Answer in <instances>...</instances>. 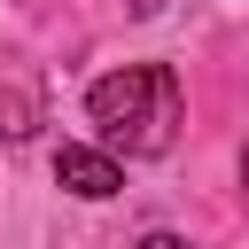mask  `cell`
I'll return each instance as SVG.
<instances>
[{
  "mask_svg": "<svg viewBox=\"0 0 249 249\" xmlns=\"http://www.w3.org/2000/svg\"><path fill=\"white\" fill-rule=\"evenodd\" d=\"M179 109L187 101H179V70L171 62H124V70H109V78L86 86L93 132L109 148H124V156H163L179 140Z\"/></svg>",
  "mask_w": 249,
  "mask_h": 249,
  "instance_id": "1",
  "label": "cell"
},
{
  "mask_svg": "<svg viewBox=\"0 0 249 249\" xmlns=\"http://www.w3.org/2000/svg\"><path fill=\"white\" fill-rule=\"evenodd\" d=\"M140 249H195V241H179V233H148Z\"/></svg>",
  "mask_w": 249,
  "mask_h": 249,
  "instance_id": "4",
  "label": "cell"
},
{
  "mask_svg": "<svg viewBox=\"0 0 249 249\" xmlns=\"http://www.w3.org/2000/svg\"><path fill=\"white\" fill-rule=\"evenodd\" d=\"M54 187L62 195H78V202H109L117 187H124V171H117V156L109 148H54Z\"/></svg>",
  "mask_w": 249,
  "mask_h": 249,
  "instance_id": "2",
  "label": "cell"
},
{
  "mask_svg": "<svg viewBox=\"0 0 249 249\" xmlns=\"http://www.w3.org/2000/svg\"><path fill=\"white\" fill-rule=\"evenodd\" d=\"M31 124H39V101L16 93V86H0V140H23Z\"/></svg>",
  "mask_w": 249,
  "mask_h": 249,
  "instance_id": "3",
  "label": "cell"
},
{
  "mask_svg": "<svg viewBox=\"0 0 249 249\" xmlns=\"http://www.w3.org/2000/svg\"><path fill=\"white\" fill-rule=\"evenodd\" d=\"M241 179H249V148H241Z\"/></svg>",
  "mask_w": 249,
  "mask_h": 249,
  "instance_id": "5",
  "label": "cell"
}]
</instances>
